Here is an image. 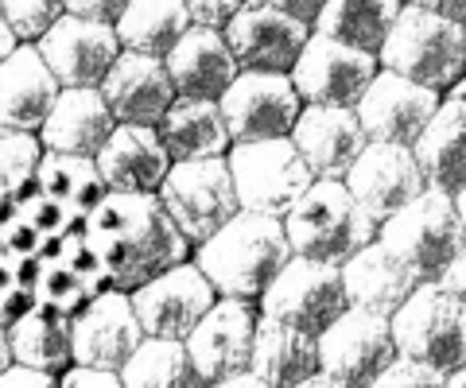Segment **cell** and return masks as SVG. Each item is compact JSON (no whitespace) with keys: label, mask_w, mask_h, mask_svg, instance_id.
Segmentation results:
<instances>
[{"label":"cell","mask_w":466,"mask_h":388,"mask_svg":"<svg viewBox=\"0 0 466 388\" xmlns=\"http://www.w3.org/2000/svg\"><path fill=\"white\" fill-rule=\"evenodd\" d=\"M455 203H459V210H462V218H466V191H459V194H455Z\"/></svg>","instance_id":"obj_52"},{"label":"cell","mask_w":466,"mask_h":388,"mask_svg":"<svg viewBox=\"0 0 466 388\" xmlns=\"http://www.w3.org/2000/svg\"><path fill=\"white\" fill-rule=\"evenodd\" d=\"M159 198H164L167 214L179 222L183 234L191 237L195 249L241 214L238 183H233V171H229L226 155H218V160L175 164L167 183L159 186Z\"/></svg>","instance_id":"obj_9"},{"label":"cell","mask_w":466,"mask_h":388,"mask_svg":"<svg viewBox=\"0 0 466 388\" xmlns=\"http://www.w3.org/2000/svg\"><path fill=\"white\" fill-rule=\"evenodd\" d=\"M443 105V94L431 90V85H420L412 78L397 75V70H385L373 78L370 94L361 97L358 117L366 124L370 140L381 144H408L416 148V140L424 136V128L435 121V113Z\"/></svg>","instance_id":"obj_18"},{"label":"cell","mask_w":466,"mask_h":388,"mask_svg":"<svg viewBox=\"0 0 466 388\" xmlns=\"http://www.w3.org/2000/svg\"><path fill=\"white\" fill-rule=\"evenodd\" d=\"M12 214H24V218L32 222V225H35L47 241H51V237H58V234H66V229H75V225L82 222L70 206H63L58 198L43 194V191H35L32 198H24V203H20L16 210H12Z\"/></svg>","instance_id":"obj_38"},{"label":"cell","mask_w":466,"mask_h":388,"mask_svg":"<svg viewBox=\"0 0 466 388\" xmlns=\"http://www.w3.org/2000/svg\"><path fill=\"white\" fill-rule=\"evenodd\" d=\"M346 183L358 194V203L381 225L392 214H400L408 203H416L424 191H431L416 148H408V144H381V140H370V148L361 152V160L346 175Z\"/></svg>","instance_id":"obj_17"},{"label":"cell","mask_w":466,"mask_h":388,"mask_svg":"<svg viewBox=\"0 0 466 388\" xmlns=\"http://www.w3.org/2000/svg\"><path fill=\"white\" fill-rule=\"evenodd\" d=\"M291 140L315 171V179H346L361 160V152L370 148V133L358 109L342 105H303Z\"/></svg>","instance_id":"obj_20"},{"label":"cell","mask_w":466,"mask_h":388,"mask_svg":"<svg viewBox=\"0 0 466 388\" xmlns=\"http://www.w3.org/2000/svg\"><path fill=\"white\" fill-rule=\"evenodd\" d=\"M260 319H265V311H260L257 299L222 295L207 311V319L195 326V334L187 338V350H191L198 373L210 384L253 369V346H257Z\"/></svg>","instance_id":"obj_13"},{"label":"cell","mask_w":466,"mask_h":388,"mask_svg":"<svg viewBox=\"0 0 466 388\" xmlns=\"http://www.w3.org/2000/svg\"><path fill=\"white\" fill-rule=\"evenodd\" d=\"M195 27L187 0H133L125 8V16L116 20V35H121L125 51L156 55L167 59L187 32Z\"/></svg>","instance_id":"obj_31"},{"label":"cell","mask_w":466,"mask_h":388,"mask_svg":"<svg viewBox=\"0 0 466 388\" xmlns=\"http://www.w3.org/2000/svg\"><path fill=\"white\" fill-rule=\"evenodd\" d=\"M268 5L284 8V12H291V16H296V20H303V24H311V27H315L319 12L327 8V0H268Z\"/></svg>","instance_id":"obj_46"},{"label":"cell","mask_w":466,"mask_h":388,"mask_svg":"<svg viewBox=\"0 0 466 388\" xmlns=\"http://www.w3.org/2000/svg\"><path fill=\"white\" fill-rule=\"evenodd\" d=\"M66 85L58 82L51 63L43 59L35 43H24L16 55H8L0 66V124L39 133L47 124L51 109L58 105Z\"/></svg>","instance_id":"obj_23"},{"label":"cell","mask_w":466,"mask_h":388,"mask_svg":"<svg viewBox=\"0 0 466 388\" xmlns=\"http://www.w3.org/2000/svg\"><path fill=\"white\" fill-rule=\"evenodd\" d=\"M323 373L346 381L350 388H370L381 373L400 362V342L392 319L361 307H350L323 338H319Z\"/></svg>","instance_id":"obj_12"},{"label":"cell","mask_w":466,"mask_h":388,"mask_svg":"<svg viewBox=\"0 0 466 388\" xmlns=\"http://www.w3.org/2000/svg\"><path fill=\"white\" fill-rule=\"evenodd\" d=\"M291 249L284 218L241 210L229 225H222L210 241L195 249V264L207 272L218 295L229 299H265L276 276L291 264Z\"/></svg>","instance_id":"obj_2"},{"label":"cell","mask_w":466,"mask_h":388,"mask_svg":"<svg viewBox=\"0 0 466 388\" xmlns=\"http://www.w3.org/2000/svg\"><path fill=\"white\" fill-rule=\"evenodd\" d=\"M148 342V330L140 323V311L128 292H101L90 307L75 319V357L78 365L113 369L121 373L133 353Z\"/></svg>","instance_id":"obj_19"},{"label":"cell","mask_w":466,"mask_h":388,"mask_svg":"<svg viewBox=\"0 0 466 388\" xmlns=\"http://www.w3.org/2000/svg\"><path fill=\"white\" fill-rule=\"evenodd\" d=\"M412 5H424L431 12H440V16H451V20L466 24V0H412Z\"/></svg>","instance_id":"obj_48"},{"label":"cell","mask_w":466,"mask_h":388,"mask_svg":"<svg viewBox=\"0 0 466 388\" xmlns=\"http://www.w3.org/2000/svg\"><path fill=\"white\" fill-rule=\"evenodd\" d=\"M342 276H346L350 303L361 307V311L385 314V319H392V314L420 292V284H424L381 237H377L373 245H366L361 253L350 256V261L342 264Z\"/></svg>","instance_id":"obj_24"},{"label":"cell","mask_w":466,"mask_h":388,"mask_svg":"<svg viewBox=\"0 0 466 388\" xmlns=\"http://www.w3.org/2000/svg\"><path fill=\"white\" fill-rule=\"evenodd\" d=\"M97 167L113 194H159L175 160L156 124H116Z\"/></svg>","instance_id":"obj_22"},{"label":"cell","mask_w":466,"mask_h":388,"mask_svg":"<svg viewBox=\"0 0 466 388\" xmlns=\"http://www.w3.org/2000/svg\"><path fill=\"white\" fill-rule=\"evenodd\" d=\"M0 245L5 253H24V256H35L47 249V237L24 218V214H5V229H0Z\"/></svg>","instance_id":"obj_40"},{"label":"cell","mask_w":466,"mask_h":388,"mask_svg":"<svg viewBox=\"0 0 466 388\" xmlns=\"http://www.w3.org/2000/svg\"><path fill=\"white\" fill-rule=\"evenodd\" d=\"M381 241L424 284H440L466 249V218L455 194L431 186L381 225Z\"/></svg>","instance_id":"obj_5"},{"label":"cell","mask_w":466,"mask_h":388,"mask_svg":"<svg viewBox=\"0 0 466 388\" xmlns=\"http://www.w3.org/2000/svg\"><path fill=\"white\" fill-rule=\"evenodd\" d=\"M416 155L428 171V183L447 194L466 191V97L451 94L435 121L416 140Z\"/></svg>","instance_id":"obj_29"},{"label":"cell","mask_w":466,"mask_h":388,"mask_svg":"<svg viewBox=\"0 0 466 388\" xmlns=\"http://www.w3.org/2000/svg\"><path fill=\"white\" fill-rule=\"evenodd\" d=\"M229 171L238 183L241 210L284 218L315 186V171L299 155L296 140H253V144H233L229 148Z\"/></svg>","instance_id":"obj_6"},{"label":"cell","mask_w":466,"mask_h":388,"mask_svg":"<svg viewBox=\"0 0 466 388\" xmlns=\"http://www.w3.org/2000/svg\"><path fill=\"white\" fill-rule=\"evenodd\" d=\"M400 8H404L400 0H327V8L315 20V32L381 55Z\"/></svg>","instance_id":"obj_32"},{"label":"cell","mask_w":466,"mask_h":388,"mask_svg":"<svg viewBox=\"0 0 466 388\" xmlns=\"http://www.w3.org/2000/svg\"><path fill=\"white\" fill-rule=\"evenodd\" d=\"M354 307L346 292L342 264L311 261V256H291V264L276 276V284L260 299L265 319L288 323L311 338H323L327 330Z\"/></svg>","instance_id":"obj_7"},{"label":"cell","mask_w":466,"mask_h":388,"mask_svg":"<svg viewBox=\"0 0 466 388\" xmlns=\"http://www.w3.org/2000/svg\"><path fill=\"white\" fill-rule=\"evenodd\" d=\"M440 284L447 287V292H451V295H459V299H462V303H466V249L459 253V261H455V264H451V268H447V276H443Z\"/></svg>","instance_id":"obj_47"},{"label":"cell","mask_w":466,"mask_h":388,"mask_svg":"<svg viewBox=\"0 0 466 388\" xmlns=\"http://www.w3.org/2000/svg\"><path fill=\"white\" fill-rule=\"evenodd\" d=\"M377 59L385 70H397L440 94L455 90L466 75V24L408 0Z\"/></svg>","instance_id":"obj_4"},{"label":"cell","mask_w":466,"mask_h":388,"mask_svg":"<svg viewBox=\"0 0 466 388\" xmlns=\"http://www.w3.org/2000/svg\"><path fill=\"white\" fill-rule=\"evenodd\" d=\"M370 388H447V373L420 365L412 357H400V362H392Z\"/></svg>","instance_id":"obj_39"},{"label":"cell","mask_w":466,"mask_h":388,"mask_svg":"<svg viewBox=\"0 0 466 388\" xmlns=\"http://www.w3.org/2000/svg\"><path fill=\"white\" fill-rule=\"evenodd\" d=\"M128 295H133V303L140 311V323L148 330V338H171V342L191 338L195 326L207 319V311L222 299L218 287L210 284V276L195 261L164 272V276L148 280Z\"/></svg>","instance_id":"obj_14"},{"label":"cell","mask_w":466,"mask_h":388,"mask_svg":"<svg viewBox=\"0 0 466 388\" xmlns=\"http://www.w3.org/2000/svg\"><path fill=\"white\" fill-rule=\"evenodd\" d=\"M245 5H249V0H187L195 27H214V32H226L229 20L238 16Z\"/></svg>","instance_id":"obj_41"},{"label":"cell","mask_w":466,"mask_h":388,"mask_svg":"<svg viewBox=\"0 0 466 388\" xmlns=\"http://www.w3.org/2000/svg\"><path fill=\"white\" fill-rule=\"evenodd\" d=\"M35 292H39V303H43V307H55V311L70 314V319H78V314L101 295L97 287L86 280V276H78L75 268L55 264V261H47V268H43Z\"/></svg>","instance_id":"obj_36"},{"label":"cell","mask_w":466,"mask_h":388,"mask_svg":"<svg viewBox=\"0 0 466 388\" xmlns=\"http://www.w3.org/2000/svg\"><path fill=\"white\" fill-rule=\"evenodd\" d=\"M86 234L106 256L116 292H137L148 280L195 261L191 237L167 214L159 194H109L86 218Z\"/></svg>","instance_id":"obj_1"},{"label":"cell","mask_w":466,"mask_h":388,"mask_svg":"<svg viewBox=\"0 0 466 388\" xmlns=\"http://www.w3.org/2000/svg\"><path fill=\"white\" fill-rule=\"evenodd\" d=\"M0 388H63V377L32 365H8L5 377H0Z\"/></svg>","instance_id":"obj_45"},{"label":"cell","mask_w":466,"mask_h":388,"mask_svg":"<svg viewBox=\"0 0 466 388\" xmlns=\"http://www.w3.org/2000/svg\"><path fill=\"white\" fill-rule=\"evenodd\" d=\"M303 105L308 102L299 97L291 75H272V70H241L238 82L222 97V113L229 121L233 144L291 136Z\"/></svg>","instance_id":"obj_11"},{"label":"cell","mask_w":466,"mask_h":388,"mask_svg":"<svg viewBox=\"0 0 466 388\" xmlns=\"http://www.w3.org/2000/svg\"><path fill=\"white\" fill-rule=\"evenodd\" d=\"M311 35V24L296 20L268 0H249L226 27L241 70H272V75H291Z\"/></svg>","instance_id":"obj_16"},{"label":"cell","mask_w":466,"mask_h":388,"mask_svg":"<svg viewBox=\"0 0 466 388\" xmlns=\"http://www.w3.org/2000/svg\"><path fill=\"white\" fill-rule=\"evenodd\" d=\"M101 94L109 97L121 124H156V128L164 124L171 105L179 102L167 59L140 55V51H125L113 63L109 78L101 82Z\"/></svg>","instance_id":"obj_21"},{"label":"cell","mask_w":466,"mask_h":388,"mask_svg":"<svg viewBox=\"0 0 466 388\" xmlns=\"http://www.w3.org/2000/svg\"><path fill=\"white\" fill-rule=\"evenodd\" d=\"M210 388H276V384H268L265 377H257V373L249 369V373H238V377H229V381H218Z\"/></svg>","instance_id":"obj_49"},{"label":"cell","mask_w":466,"mask_h":388,"mask_svg":"<svg viewBox=\"0 0 466 388\" xmlns=\"http://www.w3.org/2000/svg\"><path fill=\"white\" fill-rule=\"evenodd\" d=\"M377 75H381V59L373 51L350 47L342 39L315 32L311 43L303 47L296 70H291V82H296V90L308 105L358 109Z\"/></svg>","instance_id":"obj_10"},{"label":"cell","mask_w":466,"mask_h":388,"mask_svg":"<svg viewBox=\"0 0 466 388\" xmlns=\"http://www.w3.org/2000/svg\"><path fill=\"white\" fill-rule=\"evenodd\" d=\"M296 388H350V384L339 381V377H330V373H315V377H308V381L296 384Z\"/></svg>","instance_id":"obj_50"},{"label":"cell","mask_w":466,"mask_h":388,"mask_svg":"<svg viewBox=\"0 0 466 388\" xmlns=\"http://www.w3.org/2000/svg\"><path fill=\"white\" fill-rule=\"evenodd\" d=\"M296 256L346 264L354 253L381 237V222L358 203L346 179H315V186L284 214Z\"/></svg>","instance_id":"obj_3"},{"label":"cell","mask_w":466,"mask_h":388,"mask_svg":"<svg viewBox=\"0 0 466 388\" xmlns=\"http://www.w3.org/2000/svg\"><path fill=\"white\" fill-rule=\"evenodd\" d=\"M8 365H32L43 373H58V377L75 369V319L39 303L27 319L5 330V369Z\"/></svg>","instance_id":"obj_27"},{"label":"cell","mask_w":466,"mask_h":388,"mask_svg":"<svg viewBox=\"0 0 466 388\" xmlns=\"http://www.w3.org/2000/svg\"><path fill=\"white\" fill-rule=\"evenodd\" d=\"M116 124L121 121H116L109 97L101 90H63L47 124L39 128V140L47 152L90 155V160H97L109 136L116 133Z\"/></svg>","instance_id":"obj_26"},{"label":"cell","mask_w":466,"mask_h":388,"mask_svg":"<svg viewBox=\"0 0 466 388\" xmlns=\"http://www.w3.org/2000/svg\"><path fill=\"white\" fill-rule=\"evenodd\" d=\"M5 330H12L20 319H27L35 307H39V292L32 284H16V280H5Z\"/></svg>","instance_id":"obj_42"},{"label":"cell","mask_w":466,"mask_h":388,"mask_svg":"<svg viewBox=\"0 0 466 388\" xmlns=\"http://www.w3.org/2000/svg\"><path fill=\"white\" fill-rule=\"evenodd\" d=\"M39 133H24V128H5L0 133V167H5V214L16 210L24 198L39 191V167H43Z\"/></svg>","instance_id":"obj_35"},{"label":"cell","mask_w":466,"mask_h":388,"mask_svg":"<svg viewBox=\"0 0 466 388\" xmlns=\"http://www.w3.org/2000/svg\"><path fill=\"white\" fill-rule=\"evenodd\" d=\"M159 136H164L175 164L218 160V155H229L233 148V133L222 113V102H210V97H179L164 117V124H159Z\"/></svg>","instance_id":"obj_28"},{"label":"cell","mask_w":466,"mask_h":388,"mask_svg":"<svg viewBox=\"0 0 466 388\" xmlns=\"http://www.w3.org/2000/svg\"><path fill=\"white\" fill-rule=\"evenodd\" d=\"M39 191L58 198L63 206H70L78 218H90V214L113 194L97 160H90V155H63V152L43 155Z\"/></svg>","instance_id":"obj_33"},{"label":"cell","mask_w":466,"mask_h":388,"mask_svg":"<svg viewBox=\"0 0 466 388\" xmlns=\"http://www.w3.org/2000/svg\"><path fill=\"white\" fill-rule=\"evenodd\" d=\"M128 388H210V381L198 373L187 342L148 338L133 353V362L121 369Z\"/></svg>","instance_id":"obj_34"},{"label":"cell","mask_w":466,"mask_h":388,"mask_svg":"<svg viewBox=\"0 0 466 388\" xmlns=\"http://www.w3.org/2000/svg\"><path fill=\"white\" fill-rule=\"evenodd\" d=\"M0 12L24 43H39L66 16V0H0Z\"/></svg>","instance_id":"obj_37"},{"label":"cell","mask_w":466,"mask_h":388,"mask_svg":"<svg viewBox=\"0 0 466 388\" xmlns=\"http://www.w3.org/2000/svg\"><path fill=\"white\" fill-rule=\"evenodd\" d=\"M35 47L43 51V59L51 63V70L66 90H101V82L109 78L113 63L125 55L116 24L82 20V16H70V12Z\"/></svg>","instance_id":"obj_15"},{"label":"cell","mask_w":466,"mask_h":388,"mask_svg":"<svg viewBox=\"0 0 466 388\" xmlns=\"http://www.w3.org/2000/svg\"><path fill=\"white\" fill-rule=\"evenodd\" d=\"M447 388H466V369L447 373Z\"/></svg>","instance_id":"obj_51"},{"label":"cell","mask_w":466,"mask_h":388,"mask_svg":"<svg viewBox=\"0 0 466 388\" xmlns=\"http://www.w3.org/2000/svg\"><path fill=\"white\" fill-rule=\"evenodd\" d=\"M400 357L440 373L466 369V303L443 284H420V292L392 314Z\"/></svg>","instance_id":"obj_8"},{"label":"cell","mask_w":466,"mask_h":388,"mask_svg":"<svg viewBox=\"0 0 466 388\" xmlns=\"http://www.w3.org/2000/svg\"><path fill=\"white\" fill-rule=\"evenodd\" d=\"M253 373L265 377L276 388H296L315 373H323V357H319V338L303 334V330L260 319L257 346H253Z\"/></svg>","instance_id":"obj_30"},{"label":"cell","mask_w":466,"mask_h":388,"mask_svg":"<svg viewBox=\"0 0 466 388\" xmlns=\"http://www.w3.org/2000/svg\"><path fill=\"white\" fill-rule=\"evenodd\" d=\"M167 66L179 97H210V102H222L241 75L226 32H214V27H191L167 55Z\"/></svg>","instance_id":"obj_25"},{"label":"cell","mask_w":466,"mask_h":388,"mask_svg":"<svg viewBox=\"0 0 466 388\" xmlns=\"http://www.w3.org/2000/svg\"><path fill=\"white\" fill-rule=\"evenodd\" d=\"M63 388H128L121 373L113 369H94V365H75L63 373Z\"/></svg>","instance_id":"obj_43"},{"label":"cell","mask_w":466,"mask_h":388,"mask_svg":"<svg viewBox=\"0 0 466 388\" xmlns=\"http://www.w3.org/2000/svg\"><path fill=\"white\" fill-rule=\"evenodd\" d=\"M128 5H133V0H66V12H70V16H82V20L116 24L125 16Z\"/></svg>","instance_id":"obj_44"}]
</instances>
